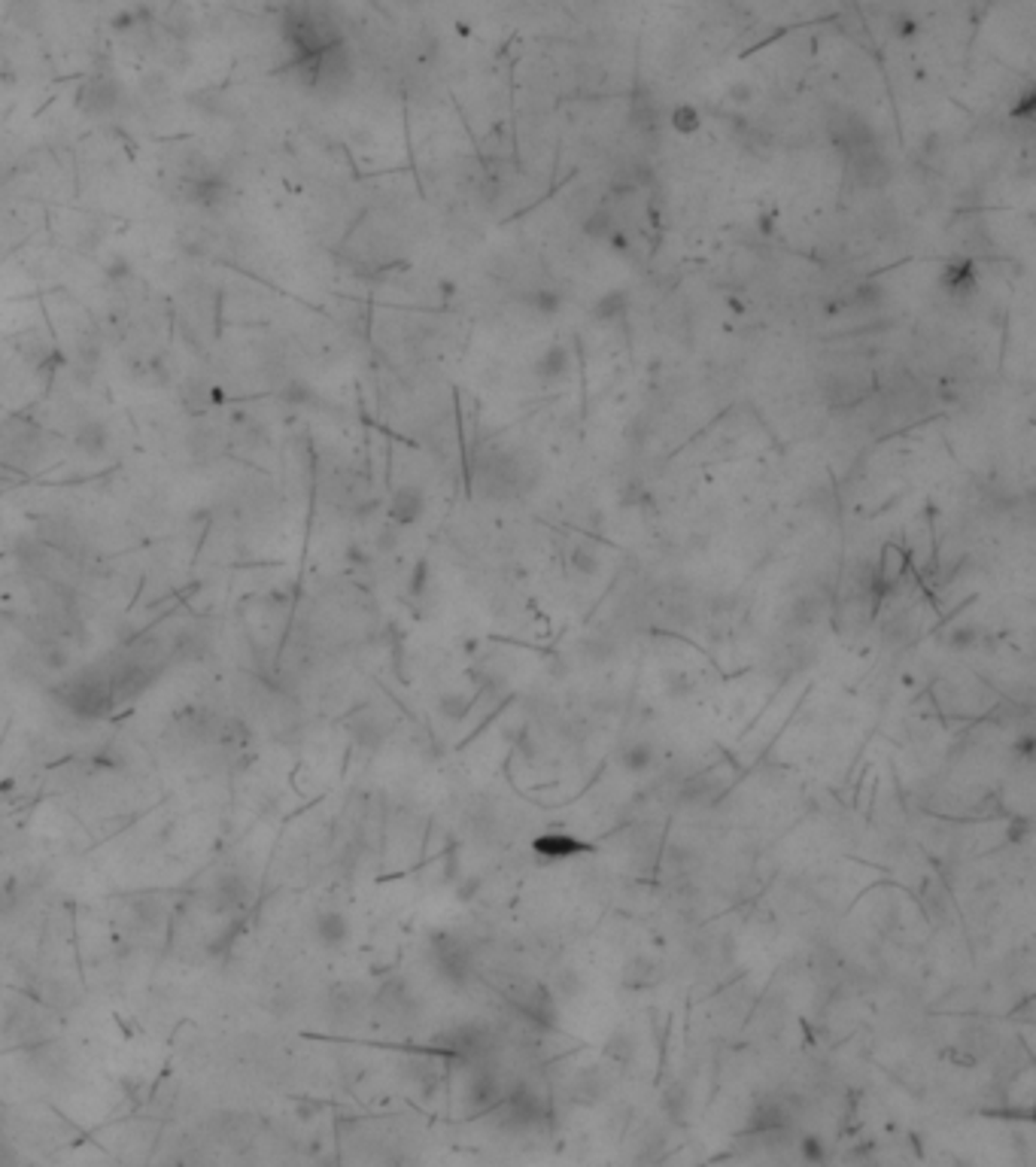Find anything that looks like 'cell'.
<instances>
[{
  "instance_id": "f1b7e54d",
  "label": "cell",
  "mask_w": 1036,
  "mask_h": 1167,
  "mask_svg": "<svg viewBox=\"0 0 1036 1167\" xmlns=\"http://www.w3.org/2000/svg\"><path fill=\"white\" fill-rule=\"evenodd\" d=\"M535 848H539L542 855L563 858V855H571V851H578L581 845H578L575 839H568V837H547V839H539V842H535Z\"/></svg>"
},
{
  "instance_id": "277c9868",
  "label": "cell",
  "mask_w": 1036,
  "mask_h": 1167,
  "mask_svg": "<svg viewBox=\"0 0 1036 1167\" xmlns=\"http://www.w3.org/2000/svg\"><path fill=\"white\" fill-rule=\"evenodd\" d=\"M107 678H109V691H113L116 706H125V702L140 699L146 691L153 688L156 669L150 663L132 657V660H122L113 672H107Z\"/></svg>"
},
{
  "instance_id": "cb8c5ba5",
  "label": "cell",
  "mask_w": 1036,
  "mask_h": 1167,
  "mask_svg": "<svg viewBox=\"0 0 1036 1167\" xmlns=\"http://www.w3.org/2000/svg\"><path fill=\"white\" fill-rule=\"evenodd\" d=\"M623 310H626V295L620 292V289H614V292H605L602 299L596 302V307H593V313H596V320H617V317H623Z\"/></svg>"
},
{
  "instance_id": "52a82bcc",
  "label": "cell",
  "mask_w": 1036,
  "mask_h": 1167,
  "mask_svg": "<svg viewBox=\"0 0 1036 1167\" xmlns=\"http://www.w3.org/2000/svg\"><path fill=\"white\" fill-rule=\"evenodd\" d=\"M310 934L317 939V946H323L325 952H341L349 936H353V924H349V915L341 910H323L313 915Z\"/></svg>"
},
{
  "instance_id": "2e32d148",
  "label": "cell",
  "mask_w": 1036,
  "mask_h": 1167,
  "mask_svg": "<svg viewBox=\"0 0 1036 1167\" xmlns=\"http://www.w3.org/2000/svg\"><path fill=\"white\" fill-rule=\"evenodd\" d=\"M617 764H620L629 775H644V772H651L654 764H657V748H654L651 742H644V739H638V742L623 745V751H620V757H617Z\"/></svg>"
},
{
  "instance_id": "603a6c76",
  "label": "cell",
  "mask_w": 1036,
  "mask_h": 1167,
  "mask_svg": "<svg viewBox=\"0 0 1036 1167\" xmlns=\"http://www.w3.org/2000/svg\"><path fill=\"white\" fill-rule=\"evenodd\" d=\"M614 231H617V222L612 219V213H608V210H596V213H590V216L584 219V234H587L590 240L608 244Z\"/></svg>"
},
{
  "instance_id": "9c48e42d",
  "label": "cell",
  "mask_w": 1036,
  "mask_h": 1167,
  "mask_svg": "<svg viewBox=\"0 0 1036 1167\" xmlns=\"http://www.w3.org/2000/svg\"><path fill=\"white\" fill-rule=\"evenodd\" d=\"M720 790H724L720 769H706V772H696L690 778H684L681 790H678V800L687 803V806H709V803L717 800Z\"/></svg>"
},
{
  "instance_id": "8fae6325",
  "label": "cell",
  "mask_w": 1036,
  "mask_h": 1167,
  "mask_svg": "<svg viewBox=\"0 0 1036 1167\" xmlns=\"http://www.w3.org/2000/svg\"><path fill=\"white\" fill-rule=\"evenodd\" d=\"M425 514V493L420 487H398L390 498V521L396 526H414Z\"/></svg>"
},
{
  "instance_id": "7c38bea8",
  "label": "cell",
  "mask_w": 1036,
  "mask_h": 1167,
  "mask_svg": "<svg viewBox=\"0 0 1036 1167\" xmlns=\"http://www.w3.org/2000/svg\"><path fill=\"white\" fill-rule=\"evenodd\" d=\"M571 1101H578V1104H584V1106H593V1104H599V1101H605V1095L608 1091H612V1080H608V1073L605 1070H599V1067H587V1070H581L575 1080H571Z\"/></svg>"
},
{
  "instance_id": "ba28073f",
  "label": "cell",
  "mask_w": 1036,
  "mask_h": 1167,
  "mask_svg": "<svg viewBox=\"0 0 1036 1167\" xmlns=\"http://www.w3.org/2000/svg\"><path fill=\"white\" fill-rule=\"evenodd\" d=\"M502 1098H505V1091H502V1085H498L495 1073L490 1067H484V1064L471 1067L469 1080H466L469 1113H474V1109H477V1113H484V1109H490V1106H498V1101H502Z\"/></svg>"
},
{
  "instance_id": "5b68a950",
  "label": "cell",
  "mask_w": 1036,
  "mask_h": 1167,
  "mask_svg": "<svg viewBox=\"0 0 1036 1167\" xmlns=\"http://www.w3.org/2000/svg\"><path fill=\"white\" fill-rule=\"evenodd\" d=\"M250 885L237 873H219L207 891V906L216 915H240L250 906Z\"/></svg>"
},
{
  "instance_id": "4316f807",
  "label": "cell",
  "mask_w": 1036,
  "mask_h": 1167,
  "mask_svg": "<svg viewBox=\"0 0 1036 1167\" xmlns=\"http://www.w3.org/2000/svg\"><path fill=\"white\" fill-rule=\"evenodd\" d=\"M581 988H584V982H581L578 970H560L557 976H553V994H557V997H566V1000L578 997Z\"/></svg>"
},
{
  "instance_id": "4dcf8cb0",
  "label": "cell",
  "mask_w": 1036,
  "mask_h": 1167,
  "mask_svg": "<svg viewBox=\"0 0 1036 1167\" xmlns=\"http://www.w3.org/2000/svg\"><path fill=\"white\" fill-rule=\"evenodd\" d=\"M924 910H928V915H930L933 921H946V918H949V900H946V894H942V891H936V894L924 891Z\"/></svg>"
},
{
  "instance_id": "d6986e66",
  "label": "cell",
  "mask_w": 1036,
  "mask_h": 1167,
  "mask_svg": "<svg viewBox=\"0 0 1036 1167\" xmlns=\"http://www.w3.org/2000/svg\"><path fill=\"white\" fill-rule=\"evenodd\" d=\"M636 1052H638L636 1036L629 1033V1031H623V1028L614 1031L612 1036H608V1043H605V1058L614 1061L617 1067H629V1064H633Z\"/></svg>"
},
{
  "instance_id": "30bf717a",
  "label": "cell",
  "mask_w": 1036,
  "mask_h": 1167,
  "mask_svg": "<svg viewBox=\"0 0 1036 1167\" xmlns=\"http://www.w3.org/2000/svg\"><path fill=\"white\" fill-rule=\"evenodd\" d=\"M832 140L839 143V150L848 156L855 150H863V146H873L879 143L873 125L857 119V116H842L839 122H832Z\"/></svg>"
},
{
  "instance_id": "f546056e",
  "label": "cell",
  "mask_w": 1036,
  "mask_h": 1167,
  "mask_svg": "<svg viewBox=\"0 0 1036 1167\" xmlns=\"http://www.w3.org/2000/svg\"><path fill=\"white\" fill-rule=\"evenodd\" d=\"M1033 109H1036V91H1033V88H1024V95L1012 104L1009 113H1012L1015 122H1030V119H1033Z\"/></svg>"
},
{
  "instance_id": "484cf974",
  "label": "cell",
  "mask_w": 1036,
  "mask_h": 1167,
  "mask_svg": "<svg viewBox=\"0 0 1036 1167\" xmlns=\"http://www.w3.org/2000/svg\"><path fill=\"white\" fill-rule=\"evenodd\" d=\"M797 1153L808 1164H821V1161H827V1143L818 1134H803L797 1143Z\"/></svg>"
},
{
  "instance_id": "7402d4cb",
  "label": "cell",
  "mask_w": 1036,
  "mask_h": 1167,
  "mask_svg": "<svg viewBox=\"0 0 1036 1167\" xmlns=\"http://www.w3.org/2000/svg\"><path fill=\"white\" fill-rule=\"evenodd\" d=\"M353 736H356V742L365 745V748H380L383 739H386V727L380 724L374 715H362V717L353 720Z\"/></svg>"
},
{
  "instance_id": "e575fe53",
  "label": "cell",
  "mask_w": 1036,
  "mask_h": 1167,
  "mask_svg": "<svg viewBox=\"0 0 1036 1167\" xmlns=\"http://www.w3.org/2000/svg\"><path fill=\"white\" fill-rule=\"evenodd\" d=\"M1015 751H1019L1022 757H1030V751H1033V736H1030V733L1022 736L1019 742H1015Z\"/></svg>"
},
{
  "instance_id": "d4e9b609",
  "label": "cell",
  "mask_w": 1036,
  "mask_h": 1167,
  "mask_svg": "<svg viewBox=\"0 0 1036 1167\" xmlns=\"http://www.w3.org/2000/svg\"><path fill=\"white\" fill-rule=\"evenodd\" d=\"M672 128L678 134H693L699 128V109L693 104H678L672 107Z\"/></svg>"
},
{
  "instance_id": "6da1fadb",
  "label": "cell",
  "mask_w": 1036,
  "mask_h": 1167,
  "mask_svg": "<svg viewBox=\"0 0 1036 1167\" xmlns=\"http://www.w3.org/2000/svg\"><path fill=\"white\" fill-rule=\"evenodd\" d=\"M55 702L73 717L80 720H101L116 709L113 691H109V678L101 669H83L70 675L52 691Z\"/></svg>"
},
{
  "instance_id": "d6a6232c",
  "label": "cell",
  "mask_w": 1036,
  "mask_h": 1167,
  "mask_svg": "<svg viewBox=\"0 0 1036 1167\" xmlns=\"http://www.w3.org/2000/svg\"><path fill=\"white\" fill-rule=\"evenodd\" d=\"M532 304L539 313H557L560 310V292L553 289H539L532 295Z\"/></svg>"
},
{
  "instance_id": "e0dca14e",
  "label": "cell",
  "mask_w": 1036,
  "mask_h": 1167,
  "mask_svg": "<svg viewBox=\"0 0 1036 1167\" xmlns=\"http://www.w3.org/2000/svg\"><path fill=\"white\" fill-rule=\"evenodd\" d=\"M663 1113H665V1119L669 1122H675V1125H681V1122H687L690 1119V1109H693V1095H690V1088L684 1085V1082H672L669 1088L663 1091Z\"/></svg>"
},
{
  "instance_id": "836d02e7",
  "label": "cell",
  "mask_w": 1036,
  "mask_h": 1167,
  "mask_svg": "<svg viewBox=\"0 0 1036 1167\" xmlns=\"http://www.w3.org/2000/svg\"><path fill=\"white\" fill-rule=\"evenodd\" d=\"M891 31L900 36V40H909V36H915V34H918V22H915L912 15H900V18H894Z\"/></svg>"
},
{
  "instance_id": "44dd1931",
  "label": "cell",
  "mask_w": 1036,
  "mask_h": 1167,
  "mask_svg": "<svg viewBox=\"0 0 1036 1167\" xmlns=\"http://www.w3.org/2000/svg\"><path fill=\"white\" fill-rule=\"evenodd\" d=\"M571 569L578 571V575H584V578H596L599 571H602V557H599V547L596 545H590V542H581V545H575V550H571Z\"/></svg>"
},
{
  "instance_id": "83f0119b",
  "label": "cell",
  "mask_w": 1036,
  "mask_h": 1167,
  "mask_svg": "<svg viewBox=\"0 0 1036 1167\" xmlns=\"http://www.w3.org/2000/svg\"><path fill=\"white\" fill-rule=\"evenodd\" d=\"M696 691V681H693V675H687V672H665V693H669L672 699H687L690 693Z\"/></svg>"
},
{
  "instance_id": "4fadbf2b",
  "label": "cell",
  "mask_w": 1036,
  "mask_h": 1167,
  "mask_svg": "<svg viewBox=\"0 0 1036 1167\" xmlns=\"http://www.w3.org/2000/svg\"><path fill=\"white\" fill-rule=\"evenodd\" d=\"M939 286L946 289V295H952V299H970V295L978 289V274H976L973 262H952L942 268Z\"/></svg>"
},
{
  "instance_id": "ffe728a7",
  "label": "cell",
  "mask_w": 1036,
  "mask_h": 1167,
  "mask_svg": "<svg viewBox=\"0 0 1036 1167\" xmlns=\"http://www.w3.org/2000/svg\"><path fill=\"white\" fill-rule=\"evenodd\" d=\"M435 709H438V715H441L444 720H450V724H459V720L471 712V696L462 693V691H444V693L438 696V702H435Z\"/></svg>"
},
{
  "instance_id": "8992f818",
  "label": "cell",
  "mask_w": 1036,
  "mask_h": 1167,
  "mask_svg": "<svg viewBox=\"0 0 1036 1167\" xmlns=\"http://www.w3.org/2000/svg\"><path fill=\"white\" fill-rule=\"evenodd\" d=\"M848 168L855 174V180L860 186H884L891 180V164H887V156L879 143L873 146H863V150L848 153Z\"/></svg>"
},
{
  "instance_id": "ac0fdd59",
  "label": "cell",
  "mask_w": 1036,
  "mask_h": 1167,
  "mask_svg": "<svg viewBox=\"0 0 1036 1167\" xmlns=\"http://www.w3.org/2000/svg\"><path fill=\"white\" fill-rule=\"evenodd\" d=\"M107 438H109L107 425L98 423V420H91V423H83V425H80L77 435H73V444H77V448H80L85 456H101V453L107 450Z\"/></svg>"
},
{
  "instance_id": "5bb4252c",
  "label": "cell",
  "mask_w": 1036,
  "mask_h": 1167,
  "mask_svg": "<svg viewBox=\"0 0 1036 1167\" xmlns=\"http://www.w3.org/2000/svg\"><path fill=\"white\" fill-rule=\"evenodd\" d=\"M532 372L539 375L542 380H547V383L566 377V375L571 372V353H568V347H566V344H550L544 353L535 359Z\"/></svg>"
},
{
  "instance_id": "3957f363",
  "label": "cell",
  "mask_w": 1036,
  "mask_h": 1167,
  "mask_svg": "<svg viewBox=\"0 0 1036 1167\" xmlns=\"http://www.w3.org/2000/svg\"><path fill=\"white\" fill-rule=\"evenodd\" d=\"M122 104V83L109 73H95L77 91V109L85 116L104 119Z\"/></svg>"
},
{
  "instance_id": "9a60e30c",
  "label": "cell",
  "mask_w": 1036,
  "mask_h": 1167,
  "mask_svg": "<svg viewBox=\"0 0 1036 1167\" xmlns=\"http://www.w3.org/2000/svg\"><path fill=\"white\" fill-rule=\"evenodd\" d=\"M657 979H660V964H657L654 958H647V955H636V958H629V960H626V967H623V976H620L623 985H626V988H633V991L651 988Z\"/></svg>"
},
{
  "instance_id": "1f68e13d",
  "label": "cell",
  "mask_w": 1036,
  "mask_h": 1167,
  "mask_svg": "<svg viewBox=\"0 0 1036 1167\" xmlns=\"http://www.w3.org/2000/svg\"><path fill=\"white\" fill-rule=\"evenodd\" d=\"M976 642H978L976 626H957L954 633L949 636V647H952V651H970Z\"/></svg>"
},
{
  "instance_id": "7a4b0ae2",
  "label": "cell",
  "mask_w": 1036,
  "mask_h": 1167,
  "mask_svg": "<svg viewBox=\"0 0 1036 1167\" xmlns=\"http://www.w3.org/2000/svg\"><path fill=\"white\" fill-rule=\"evenodd\" d=\"M429 958H432V967L447 982H453V985H466V982L471 979L474 952L459 934L435 931L429 936Z\"/></svg>"
}]
</instances>
